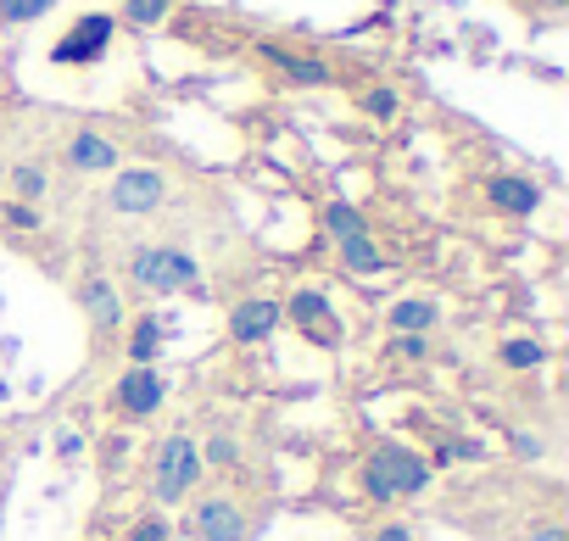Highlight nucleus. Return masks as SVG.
<instances>
[{
  "mask_svg": "<svg viewBox=\"0 0 569 541\" xmlns=\"http://www.w3.org/2000/svg\"><path fill=\"white\" fill-rule=\"evenodd\" d=\"M207 458H212V463H234V458H240V447H234L229 435H212V441H207Z\"/></svg>",
  "mask_w": 569,
  "mask_h": 541,
  "instance_id": "a878e982",
  "label": "nucleus"
},
{
  "mask_svg": "<svg viewBox=\"0 0 569 541\" xmlns=\"http://www.w3.org/2000/svg\"><path fill=\"white\" fill-rule=\"evenodd\" d=\"M12 190H18V201L40 207V196L51 190V179H46V168H40V162H18V168H12Z\"/></svg>",
  "mask_w": 569,
  "mask_h": 541,
  "instance_id": "a211bd4d",
  "label": "nucleus"
},
{
  "mask_svg": "<svg viewBox=\"0 0 569 541\" xmlns=\"http://www.w3.org/2000/svg\"><path fill=\"white\" fill-rule=\"evenodd\" d=\"M123 541H168V519H162V513H151V519H140Z\"/></svg>",
  "mask_w": 569,
  "mask_h": 541,
  "instance_id": "393cba45",
  "label": "nucleus"
},
{
  "mask_svg": "<svg viewBox=\"0 0 569 541\" xmlns=\"http://www.w3.org/2000/svg\"><path fill=\"white\" fill-rule=\"evenodd\" d=\"M0 458H7V441H0Z\"/></svg>",
  "mask_w": 569,
  "mask_h": 541,
  "instance_id": "7c9ffc66",
  "label": "nucleus"
},
{
  "mask_svg": "<svg viewBox=\"0 0 569 541\" xmlns=\"http://www.w3.org/2000/svg\"><path fill=\"white\" fill-rule=\"evenodd\" d=\"M436 324H441V308L425 302V297H408V302L391 308V335H430Z\"/></svg>",
  "mask_w": 569,
  "mask_h": 541,
  "instance_id": "4468645a",
  "label": "nucleus"
},
{
  "mask_svg": "<svg viewBox=\"0 0 569 541\" xmlns=\"http://www.w3.org/2000/svg\"><path fill=\"white\" fill-rule=\"evenodd\" d=\"M257 57H262L273 73H284L291 84H302V90H330V84H336V68H330L325 57H313V51L279 46V40H257Z\"/></svg>",
  "mask_w": 569,
  "mask_h": 541,
  "instance_id": "423d86ee",
  "label": "nucleus"
},
{
  "mask_svg": "<svg viewBox=\"0 0 569 541\" xmlns=\"http://www.w3.org/2000/svg\"><path fill=\"white\" fill-rule=\"evenodd\" d=\"M0 218H7L12 229H23V234L46 223V218H40V207H29V201H12V207H7V212H0Z\"/></svg>",
  "mask_w": 569,
  "mask_h": 541,
  "instance_id": "5701e85b",
  "label": "nucleus"
},
{
  "mask_svg": "<svg viewBox=\"0 0 569 541\" xmlns=\"http://www.w3.org/2000/svg\"><path fill=\"white\" fill-rule=\"evenodd\" d=\"M129 280L151 297H173V291H190L201 280V262L179 246H140L129 262Z\"/></svg>",
  "mask_w": 569,
  "mask_h": 541,
  "instance_id": "f03ea898",
  "label": "nucleus"
},
{
  "mask_svg": "<svg viewBox=\"0 0 569 541\" xmlns=\"http://www.w3.org/2000/svg\"><path fill=\"white\" fill-rule=\"evenodd\" d=\"M513 452H519V458H541L547 447H541V435H525V430H519V435H513Z\"/></svg>",
  "mask_w": 569,
  "mask_h": 541,
  "instance_id": "bb28decb",
  "label": "nucleus"
},
{
  "mask_svg": "<svg viewBox=\"0 0 569 541\" xmlns=\"http://www.w3.org/2000/svg\"><path fill=\"white\" fill-rule=\"evenodd\" d=\"M391 352H397L402 363H419V358H430V347H425V335H391Z\"/></svg>",
  "mask_w": 569,
  "mask_h": 541,
  "instance_id": "b1692460",
  "label": "nucleus"
},
{
  "mask_svg": "<svg viewBox=\"0 0 569 541\" xmlns=\"http://www.w3.org/2000/svg\"><path fill=\"white\" fill-rule=\"evenodd\" d=\"M525 541H563V524L541 519V524H530V535H525Z\"/></svg>",
  "mask_w": 569,
  "mask_h": 541,
  "instance_id": "cd10ccee",
  "label": "nucleus"
},
{
  "mask_svg": "<svg viewBox=\"0 0 569 541\" xmlns=\"http://www.w3.org/2000/svg\"><path fill=\"white\" fill-rule=\"evenodd\" d=\"M68 162H73L79 173H118V146H112L107 134H96V129H79V134L68 140Z\"/></svg>",
  "mask_w": 569,
  "mask_h": 541,
  "instance_id": "f8f14e48",
  "label": "nucleus"
},
{
  "mask_svg": "<svg viewBox=\"0 0 569 541\" xmlns=\"http://www.w3.org/2000/svg\"><path fill=\"white\" fill-rule=\"evenodd\" d=\"M162 397H168V380H162L157 369H129V374L112 385V408H118L123 419H146V413H157Z\"/></svg>",
  "mask_w": 569,
  "mask_h": 541,
  "instance_id": "6e6552de",
  "label": "nucleus"
},
{
  "mask_svg": "<svg viewBox=\"0 0 569 541\" xmlns=\"http://www.w3.org/2000/svg\"><path fill=\"white\" fill-rule=\"evenodd\" d=\"M0 491H7V485H0Z\"/></svg>",
  "mask_w": 569,
  "mask_h": 541,
  "instance_id": "2f4dec72",
  "label": "nucleus"
},
{
  "mask_svg": "<svg viewBox=\"0 0 569 541\" xmlns=\"http://www.w3.org/2000/svg\"><path fill=\"white\" fill-rule=\"evenodd\" d=\"M325 229H330V240H352V234H369V229H363V212H358L352 201H330V207H325Z\"/></svg>",
  "mask_w": 569,
  "mask_h": 541,
  "instance_id": "f3484780",
  "label": "nucleus"
},
{
  "mask_svg": "<svg viewBox=\"0 0 569 541\" xmlns=\"http://www.w3.org/2000/svg\"><path fill=\"white\" fill-rule=\"evenodd\" d=\"M358 107H363L375 123H391V118L402 112V96H397L391 84H375V90H363V96H358Z\"/></svg>",
  "mask_w": 569,
  "mask_h": 541,
  "instance_id": "aec40b11",
  "label": "nucleus"
},
{
  "mask_svg": "<svg viewBox=\"0 0 569 541\" xmlns=\"http://www.w3.org/2000/svg\"><path fill=\"white\" fill-rule=\"evenodd\" d=\"M168 7H173V0H123V23H134V29H157V23L168 18Z\"/></svg>",
  "mask_w": 569,
  "mask_h": 541,
  "instance_id": "4be33fe9",
  "label": "nucleus"
},
{
  "mask_svg": "<svg viewBox=\"0 0 569 541\" xmlns=\"http://www.w3.org/2000/svg\"><path fill=\"white\" fill-rule=\"evenodd\" d=\"M196 480H201V452H196V441H190V435H168L162 452H157V469H151V497L173 508L179 497H190Z\"/></svg>",
  "mask_w": 569,
  "mask_h": 541,
  "instance_id": "7ed1b4c3",
  "label": "nucleus"
},
{
  "mask_svg": "<svg viewBox=\"0 0 569 541\" xmlns=\"http://www.w3.org/2000/svg\"><path fill=\"white\" fill-rule=\"evenodd\" d=\"M162 352V319H140L134 324V335H129V358H134V369H151V358Z\"/></svg>",
  "mask_w": 569,
  "mask_h": 541,
  "instance_id": "dca6fc26",
  "label": "nucleus"
},
{
  "mask_svg": "<svg viewBox=\"0 0 569 541\" xmlns=\"http://www.w3.org/2000/svg\"><path fill=\"white\" fill-rule=\"evenodd\" d=\"M57 452H62V458H79V452H84V435H79V430H68V435L57 441Z\"/></svg>",
  "mask_w": 569,
  "mask_h": 541,
  "instance_id": "c85d7f7f",
  "label": "nucleus"
},
{
  "mask_svg": "<svg viewBox=\"0 0 569 541\" xmlns=\"http://www.w3.org/2000/svg\"><path fill=\"white\" fill-rule=\"evenodd\" d=\"M279 319H284V313H279V302H268V297H251V302H240V308L229 313V335L251 347V341H268V335L279 330Z\"/></svg>",
  "mask_w": 569,
  "mask_h": 541,
  "instance_id": "9b49d317",
  "label": "nucleus"
},
{
  "mask_svg": "<svg viewBox=\"0 0 569 541\" xmlns=\"http://www.w3.org/2000/svg\"><path fill=\"white\" fill-rule=\"evenodd\" d=\"M190 535H196V541H246L251 524H246V513H240L229 497H201V502L190 508Z\"/></svg>",
  "mask_w": 569,
  "mask_h": 541,
  "instance_id": "0eeeda50",
  "label": "nucleus"
},
{
  "mask_svg": "<svg viewBox=\"0 0 569 541\" xmlns=\"http://www.w3.org/2000/svg\"><path fill=\"white\" fill-rule=\"evenodd\" d=\"M375 541H408V524H386V530H375Z\"/></svg>",
  "mask_w": 569,
  "mask_h": 541,
  "instance_id": "c756f323",
  "label": "nucleus"
},
{
  "mask_svg": "<svg viewBox=\"0 0 569 541\" xmlns=\"http://www.w3.org/2000/svg\"><path fill=\"white\" fill-rule=\"evenodd\" d=\"M486 201H491L497 212H508V218H530V212L541 207V184L525 179V173H491V179H486Z\"/></svg>",
  "mask_w": 569,
  "mask_h": 541,
  "instance_id": "1a4fd4ad",
  "label": "nucleus"
},
{
  "mask_svg": "<svg viewBox=\"0 0 569 541\" xmlns=\"http://www.w3.org/2000/svg\"><path fill=\"white\" fill-rule=\"evenodd\" d=\"M57 0H0V23L7 29H23V23H40Z\"/></svg>",
  "mask_w": 569,
  "mask_h": 541,
  "instance_id": "412c9836",
  "label": "nucleus"
},
{
  "mask_svg": "<svg viewBox=\"0 0 569 541\" xmlns=\"http://www.w3.org/2000/svg\"><path fill=\"white\" fill-rule=\"evenodd\" d=\"M336 246H341V262L352 268V274H363V280L386 268V257H380V246L369 234H352V240H336Z\"/></svg>",
  "mask_w": 569,
  "mask_h": 541,
  "instance_id": "2eb2a0df",
  "label": "nucleus"
},
{
  "mask_svg": "<svg viewBox=\"0 0 569 541\" xmlns=\"http://www.w3.org/2000/svg\"><path fill=\"white\" fill-rule=\"evenodd\" d=\"M502 369H541L547 363V352H541V341H530V335H513V341H502Z\"/></svg>",
  "mask_w": 569,
  "mask_h": 541,
  "instance_id": "6ab92c4d",
  "label": "nucleus"
},
{
  "mask_svg": "<svg viewBox=\"0 0 569 541\" xmlns=\"http://www.w3.org/2000/svg\"><path fill=\"white\" fill-rule=\"evenodd\" d=\"M430 485V463L419 458V452H408V447H375L369 452V463H363V491L375 497V502H391V497H419Z\"/></svg>",
  "mask_w": 569,
  "mask_h": 541,
  "instance_id": "f257e3e1",
  "label": "nucleus"
},
{
  "mask_svg": "<svg viewBox=\"0 0 569 541\" xmlns=\"http://www.w3.org/2000/svg\"><path fill=\"white\" fill-rule=\"evenodd\" d=\"M279 313H291V319H297V330H302V335H313V341H325V347H330V341H341V319L330 313V302H325L319 291H297Z\"/></svg>",
  "mask_w": 569,
  "mask_h": 541,
  "instance_id": "9d476101",
  "label": "nucleus"
},
{
  "mask_svg": "<svg viewBox=\"0 0 569 541\" xmlns=\"http://www.w3.org/2000/svg\"><path fill=\"white\" fill-rule=\"evenodd\" d=\"M79 308L90 313L96 330H118V324H123V297H118L107 280H84V285H79Z\"/></svg>",
  "mask_w": 569,
  "mask_h": 541,
  "instance_id": "ddd939ff",
  "label": "nucleus"
},
{
  "mask_svg": "<svg viewBox=\"0 0 569 541\" xmlns=\"http://www.w3.org/2000/svg\"><path fill=\"white\" fill-rule=\"evenodd\" d=\"M112 18L107 12H84L57 46H51V62L57 68H90V62H101L107 57V46H112Z\"/></svg>",
  "mask_w": 569,
  "mask_h": 541,
  "instance_id": "20e7f679",
  "label": "nucleus"
},
{
  "mask_svg": "<svg viewBox=\"0 0 569 541\" xmlns=\"http://www.w3.org/2000/svg\"><path fill=\"white\" fill-rule=\"evenodd\" d=\"M162 201H168V179H162L157 168H123V173H112V184H107V207L123 212V218H146V212H157Z\"/></svg>",
  "mask_w": 569,
  "mask_h": 541,
  "instance_id": "39448f33",
  "label": "nucleus"
}]
</instances>
